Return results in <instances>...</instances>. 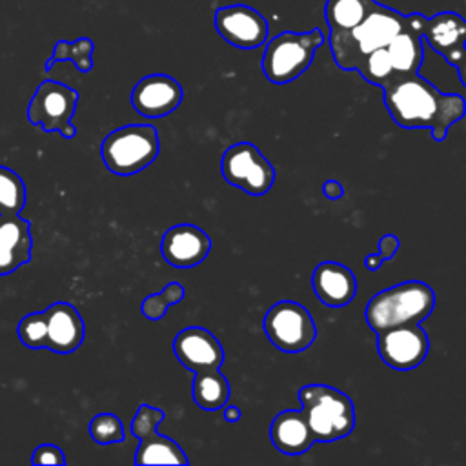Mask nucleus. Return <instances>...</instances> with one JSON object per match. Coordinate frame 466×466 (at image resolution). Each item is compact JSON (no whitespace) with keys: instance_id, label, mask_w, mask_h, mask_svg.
<instances>
[{"instance_id":"nucleus-1","label":"nucleus","mask_w":466,"mask_h":466,"mask_svg":"<svg viewBox=\"0 0 466 466\" xmlns=\"http://www.w3.org/2000/svg\"><path fill=\"white\" fill-rule=\"evenodd\" d=\"M382 89L391 120L406 129H430L442 142L448 129L466 115V100L457 93H442L419 73L399 75Z\"/></svg>"},{"instance_id":"nucleus-2","label":"nucleus","mask_w":466,"mask_h":466,"mask_svg":"<svg viewBox=\"0 0 466 466\" xmlns=\"http://www.w3.org/2000/svg\"><path fill=\"white\" fill-rule=\"evenodd\" d=\"M408 24L410 15H402L377 2L355 27L329 33V47L335 64L344 71H355L368 53L386 47Z\"/></svg>"},{"instance_id":"nucleus-3","label":"nucleus","mask_w":466,"mask_h":466,"mask_svg":"<svg viewBox=\"0 0 466 466\" xmlns=\"http://www.w3.org/2000/svg\"><path fill=\"white\" fill-rule=\"evenodd\" d=\"M435 308V291L420 280H408L386 288L373 295L366 306V324L375 331H384L406 324H420Z\"/></svg>"},{"instance_id":"nucleus-4","label":"nucleus","mask_w":466,"mask_h":466,"mask_svg":"<svg viewBox=\"0 0 466 466\" xmlns=\"http://www.w3.org/2000/svg\"><path fill=\"white\" fill-rule=\"evenodd\" d=\"M300 410L319 442H333L348 437L355 428L353 400L328 384H306L299 390Z\"/></svg>"},{"instance_id":"nucleus-5","label":"nucleus","mask_w":466,"mask_h":466,"mask_svg":"<svg viewBox=\"0 0 466 466\" xmlns=\"http://www.w3.org/2000/svg\"><path fill=\"white\" fill-rule=\"evenodd\" d=\"M158 133L149 124H127L111 131L100 144L104 166L118 177H131L155 162Z\"/></svg>"},{"instance_id":"nucleus-6","label":"nucleus","mask_w":466,"mask_h":466,"mask_svg":"<svg viewBox=\"0 0 466 466\" xmlns=\"http://www.w3.org/2000/svg\"><path fill=\"white\" fill-rule=\"evenodd\" d=\"M320 29L284 31L273 36L262 55V73L273 84H288L299 78L313 62L317 49L324 44Z\"/></svg>"},{"instance_id":"nucleus-7","label":"nucleus","mask_w":466,"mask_h":466,"mask_svg":"<svg viewBox=\"0 0 466 466\" xmlns=\"http://www.w3.org/2000/svg\"><path fill=\"white\" fill-rule=\"evenodd\" d=\"M76 104V89L56 80H44L27 104V120L33 126H40L46 133H60L64 138H75L76 126L71 124V118Z\"/></svg>"},{"instance_id":"nucleus-8","label":"nucleus","mask_w":466,"mask_h":466,"mask_svg":"<svg viewBox=\"0 0 466 466\" xmlns=\"http://www.w3.org/2000/svg\"><path fill=\"white\" fill-rule=\"evenodd\" d=\"M268 340L284 353H300L317 339V326L309 311L295 300H279L262 320Z\"/></svg>"},{"instance_id":"nucleus-9","label":"nucleus","mask_w":466,"mask_h":466,"mask_svg":"<svg viewBox=\"0 0 466 466\" xmlns=\"http://www.w3.org/2000/svg\"><path fill=\"white\" fill-rule=\"evenodd\" d=\"M224 180L251 197L266 195L275 184V167L251 142L229 146L220 160Z\"/></svg>"},{"instance_id":"nucleus-10","label":"nucleus","mask_w":466,"mask_h":466,"mask_svg":"<svg viewBox=\"0 0 466 466\" xmlns=\"http://www.w3.org/2000/svg\"><path fill=\"white\" fill-rule=\"evenodd\" d=\"M164 411L142 402L131 420V433L138 439L135 464H187L184 450L169 437L157 431L164 420Z\"/></svg>"},{"instance_id":"nucleus-11","label":"nucleus","mask_w":466,"mask_h":466,"mask_svg":"<svg viewBox=\"0 0 466 466\" xmlns=\"http://www.w3.org/2000/svg\"><path fill=\"white\" fill-rule=\"evenodd\" d=\"M377 351L386 366L408 371L424 362L430 351V339L420 324L397 326L377 333Z\"/></svg>"},{"instance_id":"nucleus-12","label":"nucleus","mask_w":466,"mask_h":466,"mask_svg":"<svg viewBox=\"0 0 466 466\" xmlns=\"http://www.w3.org/2000/svg\"><path fill=\"white\" fill-rule=\"evenodd\" d=\"M215 27L228 44L240 49H255L268 40L266 18L244 4L218 7L215 11Z\"/></svg>"},{"instance_id":"nucleus-13","label":"nucleus","mask_w":466,"mask_h":466,"mask_svg":"<svg viewBox=\"0 0 466 466\" xmlns=\"http://www.w3.org/2000/svg\"><path fill=\"white\" fill-rule=\"evenodd\" d=\"M173 353L178 362L193 373L220 370L224 348L220 340L206 328L187 326L173 339Z\"/></svg>"},{"instance_id":"nucleus-14","label":"nucleus","mask_w":466,"mask_h":466,"mask_svg":"<svg viewBox=\"0 0 466 466\" xmlns=\"http://www.w3.org/2000/svg\"><path fill=\"white\" fill-rule=\"evenodd\" d=\"M182 98V86L173 76L162 73L140 78L131 91L133 109L146 118L167 116L180 106Z\"/></svg>"},{"instance_id":"nucleus-15","label":"nucleus","mask_w":466,"mask_h":466,"mask_svg":"<svg viewBox=\"0 0 466 466\" xmlns=\"http://www.w3.org/2000/svg\"><path fill=\"white\" fill-rule=\"evenodd\" d=\"M211 249L209 235L195 224L171 226L160 242V253L164 260L180 269L195 268L204 262Z\"/></svg>"},{"instance_id":"nucleus-16","label":"nucleus","mask_w":466,"mask_h":466,"mask_svg":"<svg viewBox=\"0 0 466 466\" xmlns=\"http://www.w3.org/2000/svg\"><path fill=\"white\" fill-rule=\"evenodd\" d=\"M44 315L47 322L46 350L58 355L76 351L86 335V326L78 309L69 302L58 300L46 308Z\"/></svg>"},{"instance_id":"nucleus-17","label":"nucleus","mask_w":466,"mask_h":466,"mask_svg":"<svg viewBox=\"0 0 466 466\" xmlns=\"http://www.w3.org/2000/svg\"><path fill=\"white\" fill-rule=\"evenodd\" d=\"M31 220L20 213H0V275H9L31 262Z\"/></svg>"},{"instance_id":"nucleus-18","label":"nucleus","mask_w":466,"mask_h":466,"mask_svg":"<svg viewBox=\"0 0 466 466\" xmlns=\"http://www.w3.org/2000/svg\"><path fill=\"white\" fill-rule=\"evenodd\" d=\"M311 286L317 299L328 308H344L357 293V279L353 271L335 260L317 264L311 275Z\"/></svg>"},{"instance_id":"nucleus-19","label":"nucleus","mask_w":466,"mask_h":466,"mask_svg":"<svg viewBox=\"0 0 466 466\" xmlns=\"http://www.w3.org/2000/svg\"><path fill=\"white\" fill-rule=\"evenodd\" d=\"M422 42L451 64L466 49V18L453 11L433 15L424 24Z\"/></svg>"},{"instance_id":"nucleus-20","label":"nucleus","mask_w":466,"mask_h":466,"mask_svg":"<svg viewBox=\"0 0 466 466\" xmlns=\"http://www.w3.org/2000/svg\"><path fill=\"white\" fill-rule=\"evenodd\" d=\"M428 16L420 13L410 15V24L393 36V40L386 46L395 76L419 73L424 58L422 47V29Z\"/></svg>"},{"instance_id":"nucleus-21","label":"nucleus","mask_w":466,"mask_h":466,"mask_svg":"<svg viewBox=\"0 0 466 466\" xmlns=\"http://www.w3.org/2000/svg\"><path fill=\"white\" fill-rule=\"evenodd\" d=\"M269 439L284 455H302L315 442L302 410H284L277 413L269 426Z\"/></svg>"},{"instance_id":"nucleus-22","label":"nucleus","mask_w":466,"mask_h":466,"mask_svg":"<svg viewBox=\"0 0 466 466\" xmlns=\"http://www.w3.org/2000/svg\"><path fill=\"white\" fill-rule=\"evenodd\" d=\"M229 393H231L229 382L220 373V370L195 373V379L191 384V395L195 404L204 411L222 410L229 400Z\"/></svg>"},{"instance_id":"nucleus-23","label":"nucleus","mask_w":466,"mask_h":466,"mask_svg":"<svg viewBox=\"0 0 466 466\" xmlns=\"http://www.w3.org/2000/svg\"><path fill=\"white\" fill-rule=\"evenodd\" d=\"M377 0H328L324 5V18L333 31H348L360 24L375 7Z\"/></svg>"},{"instance_id":"nucleus-24","label":"nucleus","mask_w":466,"mask_h":466,"mask_svg":"<svg viewBox=\"0 0 466 466\" xmlns=\"http://www.w3.org/2000/svg\"><path fill=\"white\" fill-rule=\"evenodd\" d=\"M93 51L95 44L91 38H78L73 42L58 40L53 47L51 56L46 62V71H51L55 64L69 60L82 73H89L93 69Z\"/></svg>"},{"instance_id":"nucleus-25","label":"nucleus","mask_w":466,"mask_h":466,"mask_svg":"<svg viewBox=\"0 0 466 466\" xmlns=\"http://www.w3.org/2000/svg\"><path fill=\"white\" fill-rule=\"evenodd\" d=\"M27 189L22 177L11 167L0 166V213H22Z\"/></svg>"},{"instance_id":"nucleus-26","label":"nucleus","mask_w":466,"mask_h":466,"mask_svg":"<svg viewBox=\"0 0 466 466\" xmlns=\"http://www.w3.org/2000/svg\"><path fill=\"white\" fill-rule=\"evenodd\" d=\"M360 73V76L370 82V84H375L379 87L386 86L391 78H395V71H393V66H391V60H390V55H388V49L386 47H380V49H375L371 53H368L360 64L357 66V69Z\"/></svg>"},{"instance_id":"nucleus-27","label":"nucleus","mask_w":466,"mask_h":466,"mask_svg":"<svg viewBox=\"0 0 466 466\" xmlns=\"http://www.w3.org/2000/svg\"><path fill=\"white\" fill-rule=\"evenodd\" d=\"M184 295H186V289L182 284L178 282H169L164 286V289L160 293H153V295H147L142 304H140V313L149 319V320H160L167 308L173 306V304H178L184 300Z\"/></svg>"},{"instance_id":"nucleus-28","label":"nucleus","mask_w":466,"mask_h":466,"mask_svg":"<svg viewBox=\"0 0 466 466\" xmlns=\"http://www.w3.org/2000/svg\"><path fill=\"white\" fill-rule=\"evenodd\" d=\"M20 342L29 350H46L47 339V322L44 311H33L24 315L16 326Z\"/></svg>"},{"instance_id":"nucleus-29","label":"nucleus","mask_w":466,"mask_h":466,"mask_svg":"<svg viewBox=\"0 0 466 466\" xmlns=\"http://www.w3.org/2000/svg\"><path fill=\"white\" fill-rule=\"evenodd\" d=\"M89 435L96 444H115L124 441V424L115 413H96L89 422Z\"/></svg>"},{"instance_id":"nucleus-30","label":"nucleus","mask_w":466,"mask_h":466,"mask_svg":"<svg viewBox=\"0 0 466 466\" xmlns=\"http://www.w3.org/2000/svg\"><path fill=\"white\" fill-rule=\"evenodd\" d=\"M31 462L36 466H46V464L64 466L66 455H64L62 448L56 444H40L35 448V451L31 455Z\"/></svg>"},{"instance_id":"nucleus-31","label":"nucleus","mask_w":466,"mask_h":466,"mask_svg":"<svg viewBox=\"0 0 466 466\" xmlns=\"http://www.w3.org/2000/svg\"><path fill=\"white\" fill-rule=\"evenodd\" d=\"M377 248H379V255H380L382 260L386 262V260H391V258L395 257V253H397L399 248H400V242H399V238H397L395 235L388 233V235H382V237H380Z\"/></svg>"},{"instance_id":"nucleus-32","label":"nucleus","mask_w":466,"mask_h":466,"mask_svg":"<svg viewBox=\"0 0 466 466\" xmlns=\"http://www.w3.org/2000/svg\"><path fill=\"white\" fill-rule=\"evenodd\" d=\"M322 193L326 198H331V200H337L344 195V187L339 180H326L322 184Z\"/></svg>"},{"instance_id":"nucleus-33","label":"nucleus","mask_w":466,"mask_h":466,"mask_svg":"<svg viewBox=\"0 0 466 466\" xmlns=\"http://www.w3.org/2000/svg\"><path fill=\"white\" fill-rule=\"evenodd\" d=\"M457 69V75H459V80L462 82V86L466 87V49L450 64Z\"/></svg>"},{"instance_id":"nucleus-34","label":"nucleus","mask_w":466,"mask_h":466,"mask_svg":"<svg viewBox=\"0 0 466 466\" xmlns=\"http://www.w3.org/2000/svg\"><path fill=\"white\" fill-rule=\"evenodd\" d=\"M382 264H384V260H382V257L379 253H371V255L364 257V266L370 271H377Z\"/></svg>"},{"instance_id":"nucleus-35","label":"nucleus","mask_w":466,"mask_h":466,"mask_svg":"<svg viewBox=\"0 0 466 466\" xmlns=\"http://www.w3.org/2000/svg\"><path fill=\"white\" fill-rule=\"evenodd\" d=\"M222 410H224V419H226L228 422H237V420H240V417H242V413H240V410H238L237 406L226 404Z\"/></svg>"}]
</instances>
